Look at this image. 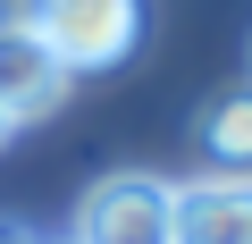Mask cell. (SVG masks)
Segmentation results:
<instances>
[{
    "instance_id": "cell-8",
    "label": "cell",
    "mask_w": 252,
    "mask_h": 244,
    "mask_svg": "<svg viewBox=\"0 0 252 244\" xmlns=\"http://www.w3.org/2000/svg\"><path fill=\"white\" fill-rule=\"evenodd\" d=\"M17 244H42V236H26V227H17Z\"/></svg>"
},
{
    "instance_id": "cell-1",
    "label": "cell",
    "mask_w": 252,
    "mask_h": 244,
    "mask_svg": "<svg viewBox=\"0 0 252 244\" xmlns=\"http://www.w3.org/2000/svg\"><path fill=\"white\" fill-rule=\"evenodd\" d=\"M76 244H177V185L160 177H101L76 210Z\"/></svg>"
},
{
    "instance_id": "cell-3",
    "label": "cell",
    "mask_w": 252,
    "mask_h": 244,
    "mask_svg": "<svg viewBox=\"0 0 252 244\" xmlns=\"http://www.w3.org/2000/svg\"><path fill=\"white\" fill-rule=\"evenodd\" d=\"M67 101V68L42 42V26H0V118L26 127V118H51Z\"/></svg>"
},
{
    "instance_id": "cell-5",
    "label": "cell",
    "mask_w": 252,
    "mask_h": 244,
    "mask_svg": "<svg viewBox=\"0 0 252 244\" xmlns=\"http://www.w3.org/2000/svg\"><path fill=\"white\" fill-rule=\"evenodd\" d=\"M202 143L227 160V177H244V169H252V84H244V93H227V101L202 118Z\"/></svg>"
},
{
    "instance_id": "cell-6",
    "label": "cell",
    "mask_w": 252,
    "mask_h": 244,
    "mask_svg": "<svg viewBox=\"0 0 252 244\" xmlns=\"http://www.w3.org/2000/svg\"><path fill=\"white\" fill-rule=\"evenodd\" d=\"M42 17V0H0V26H34Z\"/></svg>"
},
{
    "instance_id": "cell-4",
    "label": "cell",
    "mask_w": 252,
    "mask_h": 244,
    "mask_svg": "<svg viewBox=\"0 0 252 244\" xmlns=\"http://www.w3.org/2000/svg\"><path fill=\"white\" fill-rule=\"evenodd\" d=\"M177 244H252V177L177 185Z\"/></svg>"
},
{
    "instance_id": "cell-2",
    "label": "cell",
    "mask_w": 252,
    "mask_h": 244,
    "mask_svg": "<svg viewBox=\"0 0 252 244\" xmlns=\"http://www.w3.org/2000/svg\"><path fill=\"white\" fill-rule=\"evenodd\" d=\"M34 26H42V42L59 51V68L84 76V68H118L126 51H135L143 0H42Z\"/></svg>"
},
{
    "instance_id": "cell-9",
    "label": "cell",
    "mask_w": 252,
    "mask_h": 244,
    "mask_svg": "<svg viewBox=\"0 0 252 244\" xmlns=\"http://www.w3.org/2000/svg\"><path fill=\"white\" fill-rule=\"evenodd\" d=\"M0 143H9V118H0Z\"/></svg>"
},
{
    "instance_id": "cell-7",
    "label": "cell",
    "mask_w": 252,
    "mask_h": 244,
    "mask_svg": "<svg viewBox=\"0 0 252 244\" xmlns=\"http://www.w3.org/2000/svg\"><path fill=\"white\" fill-rule=\"evenodd\" d=\"M0 244H17V219H0Z\"/></svg>"
}]
</instances>
